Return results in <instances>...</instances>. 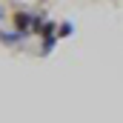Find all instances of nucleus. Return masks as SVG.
Listing matches in <instances>:
<instances>
[{
    "instance_id": "nucleus-1",
    "label": "nucleus",
    "mask_w": 123,
    "mask_h": 123,
    "mask_svg": "<svg viewBox=\"0 0 123 123\" xmlns=\"http://www.w3.org/2000/svg\"><path fill=\"white\" fill-rule=\"evenodd\" d=\"M12 23H14V29L20 31V34H26L29 29L37 26V17H34V14H23V12H17V14L12 17Z\"/></svg>"
},
{
    "instance_id": "nucleus-2",
    "label": "nucleus",
    "mask_w": 123,
    "mask_h": 123,
    "mask_svg": "<svg viewBox=\"0 0 123 123\" xmlns=\"http://www.w3.org/2000/svg\"><path fill=\"white\" fill-rule=\"evenodd\" d=\"M0 40H3V43H20L23 34H20V31H14V34H12V31H0Z\"/></svg>"
},
{
    "instance_id": "nucleus-3",
    "label": "nucleus",
    "mask_w": 123,
    "mask_h": 123,
    "mask_svg": "<svg viewBox=\"0 0 123 123\" xmlns=\"http://www.w3.org/2000/svg\"><path fill=\"white\" fill-rule=\"evenodd\" d=\"M52 46H55V37H46V40H43V55H46Z\"/></svg>"
},
{
    "instance_id": "nucleus-4",
    "label": "nucleus",
    "mask_w": 123,
    "mask_h": 123,
    "mask_svg": "<svg viewBox=\"0 0 123 123\" xmlns=\"http://www.w3.org/2000/svg\"><path fill=\"white\" fill-rule=\"evenodd\" d=\"M0 20H3V6H0Z\"/></svg>"
}]
</instances>
